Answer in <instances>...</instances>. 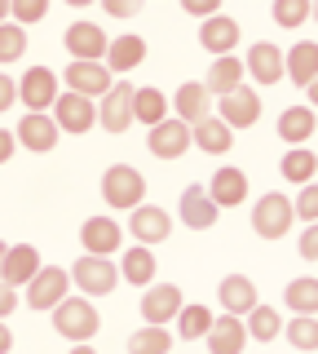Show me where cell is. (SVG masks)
Returning <instances> with one entry per match:
<instances>
[{"instance_id":"cell-1","label":"cell","mask_w":318,"mask_h":354,"mask_svg":"<svg viewBox=\"0 0 318 354\" xmlns=\"http://www.w3.org/2000/svg\"><path fill=\"white\" fill-rule=\"evenodd\" d=\"M53 328L67 341H75V346H89L93 332L102 328V315L93 310L89 297H67L62 306H53Z\"/></svg>"},{"instance_id":"cell-2","label":"cell","mask_w":318,"mask_h":354,"mask_svg":"<svg viewBox=\"0 0 318 354\" xmlns=\"http://www.w3.org/2000/svg\"><path fill=\"white\" fill-rule=\"evenodd\" d=\"M102 199L111 208H133L146 199V177H141L133 164H111V169L102 173Z\"/></svg>"},{"instance_id":"cell-3","label":"cell","mask_w":318,"mask_h":354,"mask_svg":"<svg viewBox=\"0 0 318 354\" xmlns=\"http://www.w3.org/2000/svg\"><path fill=\"white\" fill-rule=\"evenodd\" d=\"M292 199L283 195V191H270V195H261L257 199V208H252V230H257L261 239H283L292 230Z\"/></svg>"},{"instance_id":"cell-4","label":"cell","mask_w":318,"mask_h":354,"mask_svg":"<svg viewBox=\"0 0 318 354\" xmlns=\"http://www.w3.org/2000/svg\"><path fill=\"white\" fill-rule=\"evenodd\" d=\"M71 297V270H62V266H40L36 279L27 283V306L31 310H53L62 306Z\"/></svg>"},{"instance_id":"cell-5","label":"cell","mask_w":318,"mask_h":354,"mask_svg":"<svg viewBox=\"0 0 318 354\" xmlns=\"http://www.w3.org/2000/svg\"><path fill=\"white\" fill-rule=\"evenodd\" d=\"M71 283H75V292L106 297V292H115V283H119V266L111 257H80L71 266Z\"/></svg>"},{"instance_id":"cell-6","label":"cell","mask_w":318,"mask_h":354,"mask_svg":"<svg viewBox=\"0 0 318 354\" xmlns=\"http://www.w3.org/2000/svg\"><path fill=\"white\" fill-rule=\"evenodd\" d=\"M133 93H137V88L128 84V80H115V84L102 93V106H97V124H102L106 133H124L128 124H133Z\"/></svg>"},{"instance_id":"cell-7","label":"cell","mask_w":318,"mask_h":354,"mask_svg":"<svg viewBox=\"0 0 318 354\" xmlns=\"http://www.w3.org/2000/svg\"><path fill=\"white\" fill-rule=\"evenodd\" d=\"M62 80L49 71V66H27L23 71V80H18V97H23V106L27 111H49L53 102H58V88Z\"/></svg>"},{"instance_id":"cell-8","label":"cell","mask_w":318,"mask_h":354,"mask_svg":"<svg viewBox=\"0 0 318 354\" xmlns=\"http://www.w3.org/2000/svg\"><path fill=\"white\" fill-rule=\"evenodd\" d=\"M53 124H58L62 133H89L97 124V106H93V97H84V93H58V102H53Z\"/></svg>"},{"instance_id":"cell-9","label":"cell","mask_w":318,"mask_h":354,"mask_svg":"<svg viewBox=\"0 0 318 354\" xmlns=\"http://www.w3.org/2000/svg\"><path fill=\"white\" fill-rule=\"evenodd\" d=\"M146 151L155 155V160H177V155L190 151V124L177 115H168V120H159L155 129H150V138H146Z\"/></svg>"},{"instance_id":"cell-10","label":"cell","mask_w":318,"mask_h":354,"mask_svg":"<svg viewBox=\"0 0 318 354\" xmlns=\"http://www.w3.org/2000/svg\"><path fill=\"white\" fill-rule=\"evenodd\" d=\"M181 288L177 283H155L146 297H141V319H146V328H168L172 319L181 315Z\"/></svg>"},{"instance_id":"cell-11","label":"cell","mask_w":318,"mask_h":354,"mask_svg":"<svg viewBox=\"0 0 318 354\" xmlns=\"http://www.w3.org/2000/svg\"><path fill=\"white\" fill-rule=\"evenodd\" d=\"M62 44L71 49V62H102L106 58V31L97 27V22H71Z\"/></svg>"},{"instance_id":"cell-12","label":"cell","mask_w":318,"mask_h":354,"mask_svg":"<svg viewBox=\"0 0 318 354\" xmlns=\"http://www.w3.org/2000/svg\"><path fill=\"white\" fill-rule=\"evenodd\" d=\"M80 243H84V257H115L119 243H124V230L111 217H89L80 226Z\"/></svg>"},{"instance_id":"cell-13","label":"cell","mask_w":318,"mask_h":354,"mask_svg":"<svg viewBox=\"0 0 318 354\" xmlns=\"http://www.w3.org/2000/svg\"><path fill=\"white\" fill-rule=\"evenodd\" d=\"M217 115H221L230 129H252V124L261 120V93H257L252 84H239L235 93H226V97H221Z\"/></svg>"},{"instance_id":"cell-14","label":"cell","mask_w":318,"mask_h":354,"mask_svg":"<svg viewBox=\"0 0 318 354\" xmlns=\"http://www.w3.org/2000/svg\"><path fill=\"white\" fill-rule=\"evenodd\" d=\"M128 230H133V239L141 243V248H150V243H163V239L172 235V217L163 213L159 204H137Z\"/></svg>"},{"instance_id":"cell-15","label":"cell","mask_w":318,"mask_h":354,"mask_svg":"<svg viewBox=\"0 0 318 354\" xmlns=\"http://www.w3.org/2000/svg\"><path fill=\"white\" fill-rule=\"evenodd\" d=\"M58 80H67L71 93H84V97H102L106 88L115 84L111 71H106V62H71Z\"/></svg>"},{"instance_id":"cell-16","label":"cell","mask_w":318,"mask_h":354,"mask_svg":"<svg viewBox=\"0 0 318 354\" xmlns=\"http://www.w3.org/2000/svg\"><path fill=\"white\" fill-rule=\"evenodd\" d=\"M40 252L31 248V243H14V248L5 252V266H0V283H9L18 292V288H27L31 279H36V270H40Z\"/></svg>"},{"instance_id":"cell-17","label":"cell","mask_w":318,"mask_h":354,"mask_svg":"<svg viewBox=\"0 0 318 354\" xmlns=\"http://www.w3.org/2000/svg\"><path fill=\"white\" fill-rule=\"evenodd\" d=\"M244 71L257 84H279L283 80V49H279V44H270V40L252 44L248 58H244Z\"/></svg>"},{"instance_id":"cell-18","label":"cell","mask_w":318,"mask_h":354,"mask_svg":"<svg viewBox=\"0 0 318 354\" xmlns=\"http://www.w3.org/2000/svg\"><path fill=\"white\" fill-rule=\"evenodd\" d=\"M58 124H53V115H45V111H31V115L18 120V142H23L27 151H36V155H45L58 147Z\"/></svg>"},{"instance_id":"cell-19","label":"cell","mask_w":318,"mask_h":354,"mask_svg":"<svg viewBox=\"0 0 318 354\" xmlns=\"http://www.w3.org/2000/svg\"><path fill=\"white\" fill-rule=\"evenodd\" d=\"M208 199H212L217 208H239L248 199V173L235 169V164L217 169L212 173V186H208Z\"/></svg>"},{"instance_id":"cell-20","label":"cell","mask_w":318,"mask_h":354,"mask_svg":"<svg viewBox=\"0 0 318 354\" xmlns=\"http://www.w3.org/2000/svg\"><path fill=\"white\" fill-rule=\"evenodd\" d=\"M208 350L212 354H244L248 346V328H244V319H235V315H221V319H212V328H208Z\"/></svg>"},{"instance_id":"cell-21","label":"cell","mask_w":318,"mask_h":354,"mask_svg":"<svg viewBox=\"0 0 318 354\" xmlns=\"http://www.w3.org/2000/svg\"><path fill=\"white\" fill-rule=\"evenodd\" d=\"M217 297H221L226 315H235V319H248V310L261 306L257 301V283H252L248 274H226L221 288H217Z\"/></svg>"},{"instance_id":"cell-22","label":"cell","mask_w":318,"mask_h":354,"mask_svg":"<svg viewBox=\"0 0 318 354\" xmlns=\"http://www.w3.org/2000/svg\"><path fill=\"white\" fill-rule=\"evenodd\" d=\"M199 44H203L208 53H217V58L235 53V44H239V22L230 18V14H212V18H203Z\"/></svg>"},{"instance_id":"cell-23","label":"cell","mask_w":318,"mask_h":354,"mask_svg":"<svg viewBox=\"0 0 318 354\" xmlns=\"http://www.w3.org/2000/svg\"><path fill=\"white\" fill-rule=\"evenodd\" d=\"M217 213H221V208L208 199V186H186V191H181V221L190 230L217 226Z\"/></svg>"},{"instance_id":"cell-24","label":"cell","mask_w":318,"mask_h":354,"mask_svg":"<svg viewBox=\"0 0 318 354\" xmlns=\"http://www.w3.org/2000/svg\"><path fill=\"white\" fill-rule=\"evenodd\" d=\"M172 106H177V120H186V124H199V120H208L212 115V93L203 88V80L195 84V80H186L181 88H177V97H172Z\"/></svg>"},{"instance_id":"cell-25","label":"cell","mask_w":318,"mask_h":354,"mask_svg":"<svg viewBox=\"0 0 318 354\" xmlns=\"http://www.w3.org/2000/svg\"><path fill=\"white\" fill-rule=\"evenodd\" d=\"M314 75H318V44H310V40L292 44V49L283 53V80H292V84H310Z\"/></svg>"},{"instance_id":"cell-26","label":"cell","mask_w":318,"mask_h":354,"mask_svg":"<svg viewBox=\"0 0 318 354\" xmlns=\"http://www.w3.org/2000/svg\"><path fill=\"white\" fill-rule=\"evenodd\" d=\"M141 62H146V40L141 36H119V40L106 44V71L111 75H124Z\"/></svg>"},{"instance_id":"cell-27","label":"cell","mask_w":318,"mask_h":354,"mask_svg":"<svg viewBox=\"0 0 318 354\" xmlns=\"http://www.w3.org/2000/svg\"><path fill=\"white\" fill-rule=\"evenodd\" d=\"M244 62L235 58V53H226V58H212V66H208V80L203 88L208 93H217V97H226V93H235L239 84H244Z\"/></svg>"},{"instance_id":"cell-28","label":"cell","mask_w":318,"mask_h":354,"mask_svg":"<svg viewBox=\"0 0 318 354\" xmlns=\"http://www.w3.org/2000/svg\"><path fill=\"white\" fill-rule=\"evenodd\" d=\"M230 138H235V129H230L221 115H208V120H199V124L190 129V142H195L199 151H208V155L230 151Z\"/></svg>"},{"instance_id":"cell-29","label":"cell","mask_w":318,"mask_h":354,"mask_svg":"<svg viewBox=\"0 0 318 354\" xmlns=\"http://www.w3.org/2000/svg\"><path fill=\"white\" fill-rule=\"evenodd\" d=\"M314 129H318V120H314L310 106H288V111L279 115V138L288 142V147H305Z\"/></svg>"},{"instance_id":"cell-30","label":"cell","mask_w":318,"mask_h":354,"mask_svg":"<svg viewBox=\"0 0 318 354\" xmlns=\"http://www.w3.org/2000/svg\"><path fill=\"white\" fill-rule=\"evenodd\" d=\"M279 173H283L288 186H305V182H314V173H318V155L305 151V147H292L288 155H283Z\"/></svg>"},{"instance_id":"cell-31","label":"cell","mask_w":318,"mask_h":354,"mask_svg":"<svg viewBox=\"0 0 318 354\" xmlns=\"http://www.w3.org/2000/svg\"><path fill=\"white\" fill-rule=\"evenodd\" d=\"M119 274H124V283H133V288H150V283H155V257H150V248H141V243L128 248Z\"/></svg>"},{"instance_id":"cell-32","label":"cell","mask_w":318,"mask_h":354,"mask_svg":"<svg viewBox=\"0 0 318 354\" xmlns=\"http://www.w3.org/2000/svg\"><path fill=\"white\" fill-rule=\"evenodd\" d=\"M133 120H141L146 129H155L159 120H168V97H163L155 84L137 88V93H133Z\"/></svg>"},{"instance_id":"cell-33","label":"cell","mask_w":318,"mask_h":354,"mask_svg":"<svg viewBox=\"0 0 318 354\" xmlns=\"http://www.w3.org/2000/svg\"><path fill=\"white\" fill-rule=\"evenodd\" d=\"M283 301L292 306V315H314L318 319V279H292Z\"/></svg>"},{"instance_id":"cell-34","label":"cell","mask_w":318,"mask_h":354,"mask_svg":"<svg viewBox=\"0 0 318 354\" xmlns=\"http://www.w3.org/2000/svg\"><path fill=\"white\" fill-rule=\"evenodd\" d=\"M244 328H248V337H257V341H274L283 332V319H279V310H270V306H252Z\"/></svg>"},{"instance_id":"cell-35","label":"cell","mask_w":318,"mask_h":354,"mask_svg":"<svg viewBox=\"0 0 318 354\" xmlns=\"http://www.w3.org/2000/svg\"><path fill=\"white\" fill-rule=\"evenodd\" d=\"M172 350V332L168 328H137L128 337V354H168Z\"/></svg>"},{"instance_id":"cell-36","label":"cell","mask_w":318,"mask_h":354,"mask_svg":"<svg viewBox=\"0 0 318 354\" xmlns=\"http://www.w3.org/2000/svg\"><path fill=\"white\" fill-rule=\"evenodd\" d=\"M208 328H212V310L208 306H181V315H177V332L186 341H195V337H208Z\"/></svg>"},{"instance_id":"cell-37","label":"cell","mask_w":318,"mask_h":354,"mask_svg":"<svg viewBox=\"0 0 318 354\" xmlns=\"http://www.w3.org/2000/svg\"><path fill=\"white\" fill-rule=\"evenodd\" d=\"M283 332H288V341L296 350H318V319L314 315H296Z\"/></svg>"},{"instance_id":"cell-38","label":"cell","mask_w":318,"mask_h":354,"mask_svg":"<svg viewBox=\"0 0 318 354\" xmlns=\"http://www.w3.org/2000/svg\"><path fill=\"white\" fill-rule=\"evenodd\" d=\"M27 53V31L18 22H0V62H18Z\"/></svg>"},{"instance_id":"cell-39","label":"cell","mask_w":318,"mask_h":354,"mask_svg":"<svg viewBox=\"0 0 318 354\" xmlns=\"http://www.w3.org/2000/svg\"><path fill=\"white\" fill-rule=\"evenodd\" d=\"M310 18V0H274V22L279 27H301V22Z\"/></svg>"},{"instance_id":"cell-40","label":"cell","mask_w":318,"mask_h":354,"mask_svg":"<svg viewBox=\"0 0 318 354\" xmlns=\"http://www.w3.org/2000/svg\"><path fill=\"white\" fill-rule=\"evenodd\" d=\"M49 14V0H9V18L18 22V27H27V22H40Z\"/></svg>"},{"instance_id":"cell-41","label":"cell","mask_w":318,"mask_h":354,"mask_svg":"<svg viewBox=\"0 0 318 354\" xmlns=\"http://www.w3.org/2000/svg\"><path fill=\"white\" fill-rule=\"evenodd\" d=\"M292 213L301 221H318V182H305L292 199Z\"/></svg>"},{"instance_id":"cell-42","label":"cell","mask_w":318,"mask_h":354,"mask_svg":"<svg viewBox=\"0 0 318 354\" xmlns=\"http://www.w3.org/2000/svg\"><path fill=\"white\" fill-rule=\"evenodd\" d=\"M102 9L111 18H133V14H141V0H102Z\"/></svg>"},{"instance_id":"cell-43","label":"cell","mask_w":318,"mask_h":354,"mask_svg":"<svg viewBox=\"0 0 318 354\" xmlns=\"http://www.w3.org/2000/svg\"><path fill=\"white\" fill-rule=\"evenodd\" d=\"M181 9L190 18H212L217 9H221V0H181Z\"/></svg>"},{"instance_id":"cell-44","label":"cell","mask_w":318,"mask_h":354,"mask_svg":"<svg viewBox=\"0 0 318 354\" xmlns=\"http://www.w3.org/2000/svg\"><path fill=\"white\" fill-rule=\"evenodd\" d=\"M301 257L318 261V221H310V226H305V235H301Z\"/></svg>"},{"instance_id":"cell-45","label":"cell","mask_w":318,"mask_h":354,"mask_svg":"<svg viewBox=\"0 0 318 354\" xmlns=\"http://www.w3.org/2000/svg\"><path fill=\"white\" fill-rule=\"evenodd\" d=\"M18 102V80H9V75H0V115H5L9 106Z\"/></svg>"},{"instance_id":"cell-46","label":"cell","mask_w":318,"mask_h":354,"mask_svg":"<svg viewBox=\"0 0 318 354\" xmlns=\"http://www.w3.org/2000/svg\"><path fill=\"white\" fill-rule=\"evenodd\" d=\"M14 306H18V292L9 283H0V319L5 315H14Z\"/></svg>"},{"instance_id":"cell-47","label":"cell","mask_w":318,"mask_h":354,"mask_svg":"<svg viewBox=\"0 0 318 354\" xmlns=\"http://www.w3.org/2000/svg\"><path fill=\"white\" fill-rule=\"evenodd\" d=\"M14 147H18V138L9 129H0V164H9V155H14Z\"/></svg>"},{"instance_id":"cell-48","label":"cell","mask_w":318,"mask_h":354,"mask_svg":"<svg viewBox=\"0 0 318 354\" xmlns=\"http://www.w3.org/2000/svg\"><path fill=\"white\" fill-rule=\"evenodd\" d=\"M9 350H14V332H9L5 319H0V354H9Z\"/></svg>"},{"instance_id":"cell-49","label":"cell","mask_w":318,"mask_h":354,"mask_svg":"<svg viewBox=\"0 0 318 354\" xmlns=\"http://www.w3.org/2000/svg\"><path fill=\"white\" fill-rule=\"evenodd\" d=\"M305 88H310V106H318V75H314V80L305 84Z\"/></svg>"},{"instance_id":"cell-50","label":"cell","mask_w":318,"mask_h":354,"mask_svg":"<svg viewBox=\"0 0 318 354\" xmlns=\"http://www.w3.org/2000/svg\"><path fill=\"white\" fill-rule=\"evenodd\" d=\"M71 354H97L93 346H71Z\"/></svg>"},{"instance_id":"cell-51","label":"cell","mask_w":318,"mask_h":354,"mask_svg":"<svg viewBox=\"0 0 318 354\" xmlns=\"http://www.w3.org/2000/svg\"><path fill=\"white\" fill-rule=\"evenodd\" d=\"M0 22H9V0H0Z\"/></svg>"},{"instance_id":"cell-52","label":"cell","mask_w":318,"mask_h":354,"mask_svg":"<svg viewBox=\"0 0 318 354\" xmlns=\"http://www.w3.org/2000/svg\"><path fill=\"white\" fill-rule=\"evenodd\" d=\"M67 5H75V9H89V5H93V0H67Z\"/></svg>"},{"instance_id":"cell-53","label":"cell","mask_w":318,"mask_h":354,"mask_svg":"<svg viewBox=\"0 0 318 354\" xmlns=\"http://www.w3.org/2000/svg\"><path fill=\"white\" fill-rule=\"evenodd\" d=\"M310 18H314V22H318V0H310Z\"/></svg>"},{"instance_id":"cell-54","label":"cell","mask_w":318,"mask_h":354,"mask_svg":"<svg viewBox=\"0 0 318 354\" xmlns=\"http://www.w3.org/2000/svg\"><path fill=\"white\" fill-rule=\"evenodd\" d=\"M5 252H9V243H5V239H0V266H5Z\"/></svg>"}]
</instances>
